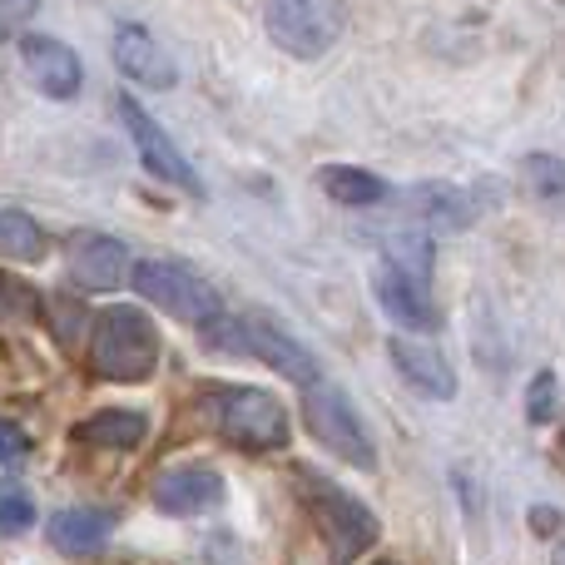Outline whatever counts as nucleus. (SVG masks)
<instances>
[{
  "label": "nucleus",
  "mask_w": 565,
  "mask_h": 565,
  "mask_svg": "<svg viewBox=\"0 0 565 565\" xmlns=\"http://www.w3.org/2000/svg\"><path fill=\"white\" fill-rule=\"evenodd\" d=\"M89 367L105 382H145L159 367V328L139 308H99L89 322Z\"/></svg>",
  "instance_id": "1"
},
{
  "label": "nucleus",
  "mask_w": 565,
  "mask_h": 565,
  "mask_svg": "<svg viewBox=\"0 0 565 565\" xmlns=\"http://www.w3.org/2000/svg\"><path fill=\"white\" fill-rule=\"evenodd\" d=\"M199 332H204V342L214 352H234V358H258L268 362L274 372L282 377H292L298 387H312L318 377V358H312L302 342H292L282 328H274L268 318H228V312H218V318L199 322Z\"/></svg>",
  "instance_id": "2"
},
{
  "label": "nucleus",
  "mask_w": 565,
  "mask_h": 565,
  "mask_svg": "<svg viewBox=\"0 0 565 565\" xmlns=\"http://www.w3.org/2000/svg\"><path fill=\"white\" fill-rule=\"evenodd\" d=\"M302 427L318 437V447H328L338 461L358 471L377 467V447H372L367 422L358 417V407L348 402V392L332 387V382H312L302 387Z\"/></svg>",
  "instance_id": "3"
},
{
  "label": "nucleus",
  "mask_w": 565,
  "mask_h": 565,
  "mask_svg": "<svg viewBox=\"0 0 565 565\" xmlns=\"http://www.w3.org/2000/svg\"><path fill=\"white\" fill-rule=\"evenodd\" d=\"M268 40L292 60H318L342 40V0H268Z\"/></svg>",
  "instance_id": "4"
},
{
  "label": "nucleus",
  "mask_w": 565,
  "mask_h": 565,
  "mask_svg": "<svg viewBox=\"0 0 565 565\" xmlns=\"http://www.w3.org/2000/svg\"><path fill=\"white\" fill-rule=\"evenodd\" d=\"M214 412H218V431L244 451H278L292 437V422L282 412V402L264 387H218Z\"/></svg>",
  "instance_id": "5"
},
{
  "label": "nucleus",
  "mask_w": 565,
  "mask_h": 565,
  "mask_svg": "<svg viewBox=\"0 0 565 565\" xmlns=\"http://www.w3.org/2000/svg\"><path fill=\"white\" fill-rule=\"evenodd\" d=\"M129 282H135V292L149 308H164L184 322H209L224 312L214 282H204L184 264H169V258H139V264H129Z\"/></svg>",
  "instance_id": "6"
},
{
  "label": "nucleus",
  "mask_w": 565,
  "mask_h": 565,
  "mask_svg": "<svg viewBox=\"0 0 565 565\" xmlns=\"http://www.w3.org/2000/svg\"><path fill=\"white\" fill-rule=\"evenodd\" d=\"M302 487H308L312 521H318L322 541L332 546V561L348 565V561H358L362 551H372V541H377V516H372L352 491L332 487V481H318V477H308Z\"/></svg>",
  "instance_id": "7"
},
{
  "label": "nucleus",
  "mask_w": 565,
  "mask_h": 565,
  "mask_svg": "<svg viewBox=\"0 0 565 565\" xmlns=\"http://www.w3.org/2000/svg\"><path fill=\"white\" fill-rule=\"evenodd\" d=\"M119 119H125V129H129V139H135L139 159L149 164V174H159L164 184L184 189V194H204V184H199L194 164H189V159L179 154L174 139H169L164 129L149 119V109L135 105V95H119Z\"/></svg>",
  "instance_id": "8"
},
{
  "label": "nucleus",
  "mask_w": 565,
  "mask_h": 565,
  "mask_svg": "<svg viewBox=\"0 0 565 565\" xmlns=\"http://www.w3.org/2000/svg\"><path fill=\"white\" fill-rule=\"evenodd\" d=\"M65 268L79 288L115 292L119 282H129V248L109 234L79 228V234H70V244H65Z\"/></svg>",
  "instance_id": "9"
},
{
  "label": "nucleus",
  "mask_w": 565,
  "mask_h": 565,
  "mask_svg": "<svg viewBox=\"0 0 565 565\" xmlns=\"http://www.w3.org/2000/svg\"><path fill=\"white\" fill-rule=\"evenodd\" d=\"M20 65H25L30 85L50 99H75L85 85L79 55L55 35H20Z\"/></svg>",
  "instance_id": "10"
},
{
  "label": "nucleus",
  "mask_w": 565,
  "mask_h": 565,
  "mask_svg": "<svg viewBox=\"0 0 565 565\" xmlns=\"http://www.w3.org/2000/svg\"><path fill=\"white\" fill-rule=\"evenodd\" d=\"M387 358H392V367L402 372V382H412L422 397H431V402L457 397V372H451V362H447L441 348H431V342L402 332V338L387 342Z\"/></svg>",
  "instance_id": "11"
},
{
  "label": "nucleus",
  "mask_w": 565,
  "mask_h": 565,
  "mask_svg": "<svg viewBox=\"0 0 565 565\" xmlns=\"http://www.w3.org/2000/svg\"><path fill=\"white\" fill-rule=\"evenodd\" d=\"M372 292H377L382 312L407 328V338L412 332H437L441 328V312H437V302H431L427 282H417V278H407V274H397V268L382 264L377 278H372Z\"/></svg>",
  "instance_id": "12"
},
{
  "label": "nucleus",
  "mask_w": 565,
  "mask_h": 565,
  "mask_svg": "<svg viewBox=\"0 0 565 565\" xmlns=\"http://www.w3.org/2000/svg\"><path fill=\"white\" fill-rule=\"evenodd\" d=\"M109 50H115V65L125 79H135L145 89H174V79H179L174 60L159 50V40L145 25H119Z\"/></svg>",
  "instance_id": "13"
},
{
  "label": "nucleus",
  "mask_w": 565,
  "mask_h": 565,
  "mask_svg": "<svg viewBox=\"0 0 565 565\" xmlns=\"http://www.w3.org/2000/svg\"><path fill=\"white\" fill-rule=\"evenodd\" d=\"M224 501V477L214 467H174L154 481V507L164 516H199Z\"/></svg>",
  "instance_id": "14"
},
{
  "label": "nucleus",
  "mask_w": 565,
  "mask_h": 565,
  "mask_svg": "<svg viewBox=\"0 0 565 565\" xmlns=\"http://www.w3.org/2000/svg\"><path fill=\"white\" fill-rule=\"evenodd\" d=\"M407 209L417 214V228H437V234H461V228L477 218V204H471L467 189L457 184H422L417 194L407 199Z\"/></svg>",
  "instance_id": "15"
},
{
  "label": "nucleus",
  "mask_w": 565,
  "mask_h": 565,
  "mask_svg": "<svg viewBox=\"0 0 565 565\" xmlns=\"http://www.w3.org/2000/svg\"><path fill=\"white\" fill-rule=\"evenodd\" d=\"M109 536H115V516L109 511L75 507V511H55V521H50V541L65 556H85V551L105 546Z\"/></svg>",
  "instance_id": "16"
},
{
  "label": "nucleus",
  "mask_w": 565,
  "mask_h": 565,
  "mask_svg": "<svg viewBox=\"0 0 565 565\" xmlns=\"http://www.w3.org/2000/svg\"><path fill=\"white\" fill-rule=\"evenodd\" d=\"M318 189L332 204H348V209H372L387 199V179H377L372 169H352V164H322Z\"/></svg>",
  "instance_id": "17"
},
{
  "label": "nucleus",
  "mask_w": 565,
  "mask_h": 565,
  "mask_svg": "<svg viewBox=\"0 0 565 565\" xmlns=\"http://www.w3.org/2000/svg\"><path fill=\"white\" fill-rule=\"evenodd\" d=\"M431 258H437V244H431L427 228L412 224V228H387V234H382V264L397 268V274L427 282L431 278Z\"/></svg>",
  "instance_id": "18"
},
{
  "label": "nucleus",
  "mask_w": 565,
  "mask_h": 565,
  "mask_svg": "<svg viewBox=\"0 0 565 565\" xmlns=\"http://www.w3.org/2000/svg\"><path fill=\"white\" fill-rule=\"evenodd\" d=\"M79 437L95 441V447H115V451H135L149 437V417L129 407H105L89 422H79Z\"/></svg>",
  "instance_id": "19"
},
{
  "label": "nucleus",
  "mask_w": 565,
  "mask_h": 565,
  "mask_svg": "<svg viewBox=\"0 0 565 565\" xmlns=\"http://www.w3.org/2000/svg\"><path fill=\"white\" fill-rule=\"evenodd\" d=\"M45 248L50 238L35 218L20 214V209H0V254L15 258V264H35V258H45Z\"/></svg>",
  "instance_id": "20"
},
{
  "label": "nucleus",
  "mask_w": 565,
  "mask_h": 565,
  "mask_svg": "<svg viewBox=\"0 0 565 565\" xmlns=\"http://www.w3.org/2000/svg\"><path fill=\"white\" fill-rule=\"evenodd\" d=\"M35 526V497L15 481H0V536H25Z\"/></svg>",
  "instance_id": "21"
},
{
  "label": "nucleus",
  "mask_w": 565,
  "mask_h": 565,
  "mask_svg": "<svg viewBox=\"0 0 565 565\" xmlns=\"http://www.w3.org/2000/svg\"><path fill=\"white\" fill-rule=\"evenodd\" d=\"M526 417H531V427H551V422L561 417V377L551 367L531 377V387H526Z\"/></svg>",
  "instance_id": "22"
},
{
  "label": "nucleus",
  "mask_w": 565,
  "mask_h": 565,
  "mask_svg": "<svg viewBox=\"0 0 565 565\" xmlns=\"http://www.w3.org/2000/svg\"><path fill=\"white\" fill-rule=\"evenodd\" d=\"M35 288H30L25 278H15V274H6L0 268V318H30L35 312Z\"/></svg>",
  "instance_id": "23"
},
{
  "label": "nucleus",
  "mask_w": 565,
  "mask_h": 565,
  "mask_svg": "<svg viewBox=\"0 0 565 565\" xmlns=\"http://www.w3.org/2000/svg\"><path fill=\"white\" fill-rule=\"evenodd\" d=\"M40 0H0V35H25Z\"/></svg>",
  "instance_id": "24"
},
{
  "label": "nucleus",
  "mask_w": 565,
  "mask_h": 565,
  "mask_svg": "<svg viewBox=\"0 0 565 565\" xmlns=\"http://www.w3.org/2000/svg\"><path fill=\"white\" fill-rule=\"evenodd\" d=\"M30 457V437L15 427V422L0 417V467H15V461Z\"/></svg>",
  "instance_id": "25"
},
{
  "label": "nucleus",
  "mask_w": 565,
  "mask_h": 565,
  "mask_svg": "<svg viewBox=\"0 0 565 565\" xmlns=\"http://www.w3.org/2000/svg\"><path fill=\"white\" fill-rule=\"evenodd\" d=\"M372 565H397V561H372Z\"/></svg>",
  "instance_id": "26"
}]
</instances>
